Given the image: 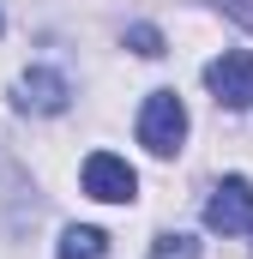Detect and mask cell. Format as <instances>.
Here are the masks:
<instances>
[{
	"mask_svg": "<svg viewBox=\"0 0 253 259\" xmlns=\"http://www.w3.org/2000/svg\"><path fill=\"white\" fill-rule=\"evenodd\" d=\"M205 91L223 109H253V55L247 49H223L217 61L205 66Z\"/></svg>",
	"mask_w": 253,
	"mask_h": 259,
	"instance_id": "4",
	"label": "cell"
},
{
	"mask_svg": "<svg viewBox=\"0 0 253 259\" xmlns=\"http://www.w3.org/2000/svg\"><path fill=\"white\" fill-rule=\"evenodd\" d=\"M181 139H187V103L175 91H151L145 109H139V145L151 157H175Z\"/></svg>",
	"mask_w": 253,
	"mask_h": 259,
	"instance_id": "1",
	"label": "cell"
},
{
	"mask_svg": "<svg viewBox=\"0 0 253 259\" xmlns=\"http://www.w3.org/2000/svg\"><path fill=\"white\" fill-rule=\"evenodd\" d=\"M109 253V235L103 229H91V223H72V229H61V247H55V259H103Z\"/></svg>",
	"mask_w": 253,
	"mask_h": 259,
	"instance_id": "6",
	"label": "cell"
},
{
	"mask_svg": "<svg viewBox=\"0 0 253 259\" xmlns=\"http://www.w3.org/2000/svg\"><path fill=\"white\" fill-rule=\"evenodd\" d=\"M12 91H18V109L24 115H61L66 103H72V84H66V72H55V66H24Z\"/></svg>",
	"mask_w": 253,
	"mask_h": 259,
	"instance_id": "5",
	"label": "cell"
},
{
	"mask_svg": "<svg viewBox=\"0 0 253 259\" xmlns=\"http://www.w3.org/2000/svg\"><path fill=\"white\" fill-rule=\"evenodd\" d=\"M78 181H85V193L103 199V205H133L139 199V175H133V163L115 157V151H91L85 169H78Z\"/></svg>",
	"mask_w": 253,
	"mask_h": 259,
	"instance_id": "2",
	"label": "cell"
},
{
	"mask_svg": "<svg viewBox=\"0 0 253 259\" xmlns=\"http://www.w3.org/2000/svg\"><path fill=\"white\" fill-rule=\"evenodd\" d=\"M151 259H199V241L181 235V229H169V235H157V241H151Z\"/></svg>",
	"mask_w": 253,
	"mask_h": 259,
	"instance_id": "7",
	"label": "cell"
},
{
	"mask_svg": "<svg viewBox=\"0 0 253 259\" xmlns=\"http://www.w3.org/2000/svg\"><path fill=\"white\" fill-rule=\"evenodd\" d=\"M0 30H6V12H0Z\"/></svg>",
	"mask_w": 253,
	"mask_h": 259,
	"instance_id": "9",
	"label": "cell"
},
{
	"mask_svg": "<svg viewBox=\"0 0 253 259\" xmlns=\"http://www.w3.org/2000/svg\"><path fill=\"white\" fill-rule=\"evenodd\" d=\"M205 229H217V235L253 229V181L247 175H223L211 187V199H205Z\"/></svg>",
	"mask_w": 253,
	"mask_h": 259,
	"instance_id": "3",
	"label": "cell"
},
{
	"mask_svg": "<svg viewBox=\"0 0 253 259\" xmlns=\"http://www.w3.org/2000/svg\"><path fill=\"white\" fill-rule=\"evenodd\" d=\"M126 49L145 55V61H157V55H163V30H157V24H133V30H126Z\"/></svg>",
	"mask_w": 253,
	"mask_h": 259,
	"instance_id": "8",
	"label": "cell"
}]
</instances>
